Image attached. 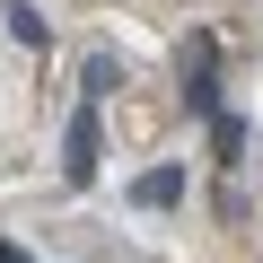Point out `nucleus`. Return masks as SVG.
I'll list each match as a JSON object with an SVG mask.
<instances>
[{
  "instance_id": "1",
  "label": "nucleus",
  "mask_w": 263,
  "mask_h": 263,
  "mask_svg": "<svg viewBox=\"0 0 263 263\" xmlns=\"http://www.w3.org/2000/svg\"><path fill=\"white\" fill-rule=\"evenodd\" d=\"M88 176H97V105H79L62 132V184H88Z\"/></svg>"
},
{
  "instance_id": "2",
  "label": "nucleus",
  "mask_w": 263,
  "mask_h": 263,
  "mask_svg": "<svg viewBox=\"0 0 263 263\" xmlns=\"http://www.w3.org/2000/svg\"><path fill=\"white\" fill-rule=\"evenodd\" d=\"M132 202H141V211H167V202H184V167H149L141 184H132Z\"/></svg>"
},
{
  "instance_id": "3",
  "label": "nucleus",
  "mask_w": 263,
  "mask_h": 263,
  "mask_svg": "<svg viewBox=\"0 0 263 263\" xmlns=\"http://www.w3.org/2000/svg\"><path fill=\"white\" fill-rule=\"evenodd\" d=\"M79 88H88V105H105V97L123 88V62H114V53H88V70H79Z\"/></svg>"
},
{
  "instance_id": "4",
  "label": "nucleus",
  "mask_w": 263,
  "mask_h": 263,
  "mask_svg": "<svg viewBox=\"0 0 263 263\" xmlns=\"http://www.w3.org/2000/svg\"><path fill=\"white\" fill-rule=\"evenodd\" d=\"M184 105L202 114V123H219L228 105H219V70H184Z\"/></svg>"
},
{
  "instance_id": "5",
  "label": "nucleus",
  "mask_w": 263,
  "mask_h": 263,
  "mask_svg": "<svg viewBox=\"0 0 263 263\" xmlns=\"http://www.w3.org/2000/svg\"><path fill=\"white\" fill-rule=\"evenodd\" d=\"M211 149H219V167H237V149H246V123H237V114L211 123Z\"/></svg>"
},
{
  "instance_id": "6",
  "label": "nucleus",
  "mask_w": 263,
  "mask_h": 263,
  "mask_svg": "<svg viewBox=\"0 0 263 263\" xmlns=\"http://www.w3.org/2000/svg\"><path fill=\"white\" fill-rule=\"evenodd\" d=\"M9 35H18V44H44L53 27H44V9H27V0H9Z\"/></svg>"
},
{
  "instance_id": "7",
  "label": "nucleus",
  "mask_w": 263,
  "mask_h": 263,
  "mask_svg": "<svg viewBox=\"0 0 263 263\" xmlns=\"http://www.w3.org/2000/svg\"><path fill=\"white\" fill-rule=\"evenodd\" d=\"M0 263H27V246H9V237H0Z\"/></svg>"
}]
</instances>
